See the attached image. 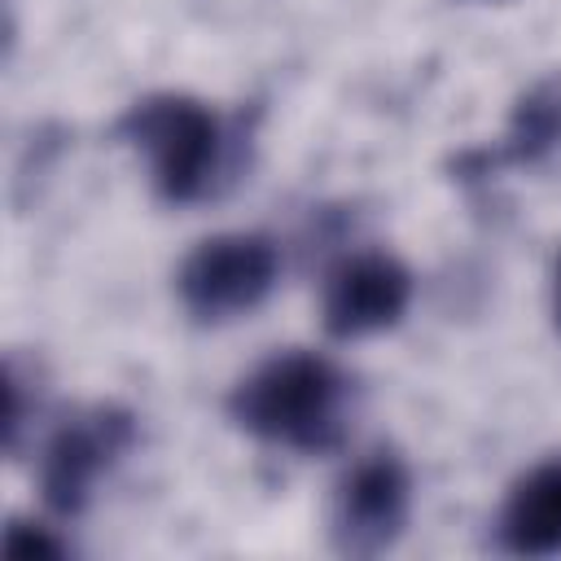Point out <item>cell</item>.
Returning <instances> with one entry per match:
<instances>
[{
  "instance_id": "cell-1",
  "label": "cell",
  "mask_w": 561,
  "mask_h": 561,
  "mask_svg": "<svg viewBox=\"0 0 561 561\" xmlns=\"http://www.w3.org/2000/svg\"><path fill=\"white\" fill-rule=\"evenodd\" d=\"M342 373L307 351H289L254 368L232 390V416L267 443L324 451L342 438Z\"/></svg>"
},
{
  "instance_id": "cell-2",
  "label": "cell",
  "mask_w": 561,
  "mask_h": 561,
  "mask_svg": "<svg viewBox=\"0 0 561 561\" xmlns=\"http://www.w3.org/2000/svg\"><path fill=\"white\" fill-rule=\"evenodd\" d=\"M123 131L145 149L162 197L188 202L206 188V175L219 149V127L206 105L188 96H149L131 105V114L123 118Z\"/></svg>"
},
{
  "instance_id": "cell-3",
  "label": "cell",
  "mask_w": 561,
  "mask_h": 561,
  "mask_svg": "<svg viewBox=\"0 0 561 561\" xmlns=\"http://www.w3.org/2000/svg\"><path fill=\"white\" fill-rule=\"evenodd\" d=\"M276 280V250L267 237L228 232L202 241L180 267V298L202 320L250 311Z\"/></svg>"
},
{
  "instance_id": "cell-4",
  "label": "cell",
  "mask_w": 561,
  "mask_h": 561,
  "mask_svg": "<svg viewBox=\"0 0 561 561\" xmlns=\"http://www.w3.org/2000/svg\"><path fill=\"white\" fill-rule=\"evenodd\" d=\"M412 298V276L390 254H355L329 272L324 285V329L333 337H364L390 329Z\"/></svg>"
},
{
  "instance_id": "cell-5",
  "label": "cell",
  "mask_w": 561,
  "mask_h": 561,
  "mask_svg": "<svg viewBox=\"0 0 561 561\" xmlns=\"http://www.w3.org/2000/svg\"><path fill=\"white\" fill-rule=\"evenodd\" d=\"M408 522V469L390 451L359 460L337 491V539L351 552L386 548Z\"/></svg>"
},
{
  "instance_id": "cell-6",
  "label": "cell",
  "mask_w": 561,
  "mask_h": 561,
  "mask_svg": "<svg viewBox=\"0 0 561 561\" xmlns=\"http://www.w3.org/2000/svg\"><path fill=\"white\" fill-rule=\"evenodd\" d=\"M131 443V421L123 412H92L53 434L44 451V500L57 513H79L96 473Z\"/></svg>"
},
{
  "instance_id": "cell-7",
  "label": "cell",
  "mask_w": 561,
  "mask_h": 561,
  "mask_svg": "<svg viewBox=\"0 0 561 561\" xmlns=\"http://www.w3.org/2000/svg\"><path fill=\"white\" fill-rule=\"evenodd\" d=\"M504 543L526 557L561 552V465H543L517 482L504 504Z\"/></svg>"
},
{
  "instance_id": "cell-8",
  "label": "cell",
  "mask_w": 561,
  "mask_h": 561,
  "mask_svg": "<svg viewBox=\"0 0 561 561\" xmlns=\"http://www.w3.org/2000/svg\"><path fill=\"white\" fill-rule=\"evenodd\" d=\"M4 552H9V557H26V552H48V557H57L61 543L48 539L44 530H31L26 522H13V526H9V539H4Z\"/></svg>"
},
{
  "instance_id": "cell-9",
  "label": "cell",
  "mask_w": 561,
  "mask_h": 561,
  "mask_svg": "<svg viewBox=\"0 0 561 561\" xmlns=\"http://www.w3.org/2000/svg\"><path fill=\"white\" fill-rule=\"evenodd\" d=\"M557 324H561V276H557Z\"/></svg>"
}]
</instances>
